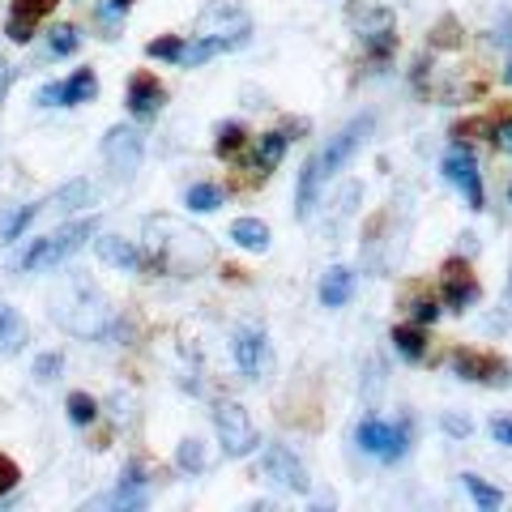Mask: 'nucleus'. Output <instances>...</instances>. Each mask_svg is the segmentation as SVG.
I'll return each mask as SVG.
<instances>
[{"mask_svg":"<svg viewBox=\"0 0 512 512\" xmlns=\"http://www.w3.org/2000/svg\"><path fill=\"white\" fill-rule=\"evenodd\" d=\"M491 137H495V146L512 154V116H504L500 124H495V133H491Z\"/></svg>","mask_w":512,"mask_h":512,"instance_id":"nucleus-43","label":"nucleus"},{"mask_svg":"<svg viewBox=\"0 0 512 512\" xmlns=\"http://www.w3.org/2000/svg\"><path fill=\"white\" fill-rule=\"evenodd\" d=\"M444 180H448V184H457L461 192H466L470 210H483V205H487L483 180H478V167H474V158H470L466 146H461L457 154H448V158H444Z\"/></svg>","mask_w":512,"mask_h":512,"instance_id":"nucleus-12","label":"nucleus"},{"mask_svg":"<svg viewBox=\"0 0 512 512\" xmlns=\"http://www.w3.org/2000/svg\"><path fill=\"white\" fill-rule=\"evenodd\" d=\"M69 419H73L77 427L94 423V419H99V402H94L90 393H69Z\"/></svg>","mask_w":512,"mask_h":512,"instance_id":"nucleus-30","label":"nucleus"},{"mask_svg":"<svg viewBox=\"0 0 512 512\" xmlns=\"http://www.w3.org/2000/svg\"><path fill=\"white\" fill-rule=\"evenodd\" d=\"M94 235V218H82V222H69V227H60V231H52V235H43V239H35L26 252H22V261H18V269L22 274H30V269H47V265H64L69 256L86 244V239Z\"/></svg>","mask_w":512,"mask_h":512,"instance_id":"nucleus-4","label":"nucleus"},{"mask_svg":"<svg viewBox=\"0 0 512 512\" xmlns=\"http://www.w3.org/2000/svg\"><path fill=\"white\" fill-rule=\"evenodd\" d=\"M18 478H22V470H18V461H13V457H5V453H0V495H9L13 487H18Z\"/></svg>","mask_w":512,"mask_h":512,"instance_id":"nucleus-38","label":"nucleus"},{"mask_svg":"<svg viewBox=\"0 0 512 512\" xmlns=\"http://www.w3.org/2000/svg\"><path fill=\"white\" fill-rule=\"evenodd\" d=\"M380 389H384V363L376 359V363H367V380H363V402L372 406L376 397H380Z\"/></svg>","mask_w":512,"mask_h":512,"instance_id":"nucleus-35","label":"nucleus"},{"mask_svg":"<svg viewBox=\"0 0 512 512\" xmlns=\"http://www.w3.org/2000/svg\"><path fill=\"white\" fill-rule=\"evenodd\" d=\"M244 146H248V128H244V124H222V128H218V146H214L218 158L244 154Z\"/></svg>","mask_w":512,"mask_h":512,"instance_id":"nucleus-27","label":"nucleus"},{"mask_svg":"<svg viewBox=\"0 0 512 512\" xmlns=\"http://www.w3.org/2000/svg\"><path fill=\"white\" fill-rule=\"evenodd\" d=\"M491 436H495V444H508L512 448V419H495L491 423Z\"/></svg>","mask_w":512,"mask_h":512,"instance_id":"nucleus-44","label":"nucleus"},{"mask_svg":"<svg viewBox=\"0 0 512 512\" xmlns=\"http://www.w3.org/2000/svg\"><path fill=\"white\" fill-rule=\"evenodd\" d=\"M99 94V77L90 69H77L69 82H47L39 90V103L43 107H77V103H90Z\"/></svg>","mask_w":512,"mask_h":512,"instance_id":"nucleus-11","label":"nucleus"},{"mask_svg":"<svg viewBox=\"0 0 512 512\" xmlns=\"http://www.w3.org/2000/svg\"><path fill=\"white\" fill-rule=\"evenodd\" d=\"M367 128H372V120L359 116V120H350L338 137L325 146V154H316V163H320V180H329V175H338L346 163H350V154H355L363 146V137H367Z\"/></svg>","mask_w":512,"mask_h":512,"instance_id":"nucleus-10","label":"nucleus"},{"mask_svg":"<svg viewBox=\"0 0 512 512\" xmlns=\"http://www.w3.org/2000/svg\"><path fill=\"white\" fill-rule=\"evenodd\" d=\"M214 431H218V444L227 457H248V453H256V444H261V431H256L252 414L239 402L214 406Z\"/></svg>","mask_w":512,"mask_h":512,"instance_id":"nucleus-5","label":"nucleus"},{"mask_svg":"<svg viewBox=\"0 0 512 512\" xmlns=\"http://www.w3.org/2000/svg\"><path fill=\"white\" fill-rule=\"evenodd\" d=\"M26 346V320L18 316V308L0 303V355H18Z\"/></svg>","mask_w":512,"mask_h":512,"instance_id":"nucleus-21","label":"nucleus"},{"mask_svg":"<svg viewBox=\"0 0 512 512\" xmlns=\"http://www.w3.org/2000/svg\"><path fill=\"white\" fill-rule=\"evenodd\" d=\"M231 355H235V367L244 372L248 380H261L265 372V359H269V342H265V333L261 329H239L235 338H231Z\"/></svg>","mask_w":512,"mask_h":512,"instance_id":"nucleus-14","label":"nucleus"},{"mask_svg":"<svg viewBox=\"0 0 512 512\" xmlns=\"http://www.w3.org/2000/svg\"><path fill=\"white\" fill-rule=\"evenodd\" d=\"M359 197H363V188H359L355 180H350V184L338 192V210H342V214H350V210H355V201H359Z\"/></svg>","mask_w":512,"mask_h":512,"instance_id":"nucleus-41","label":"nucleus"},{"mask_svg":"<svg viewBox=\"0 0 512 512\" xmlns=\"http://www.w3.org/2000/svg\"><path fill=\"white\" fill-rule=\"evenodd\" d=\"M440 282H444V303H448L453 312H466L470 303L478 299V278L470 274V265L461 261V256H453V261H444Z\"/></svg>","mask_w":512,"mask_h":512,"instance_id":"nucleus-13","label":"nucleus"},{"mask_svg":"<svg viewBox=\"0 0 512 512\" xmlns=\"http://www.w3.org/2000/svg\"><path fill=\"white\" fill-rule=\"evenodd\" d=\"M508 291H512V286H508Z\"/></svg>","mask_w":512,"mask_h":512,"instance_id":"nucleus-49","label":"nucleus"},{"mask_svg":"<svg viewBox=\"0 0 512 512\" xmlns=\"http://www.w3.org/2000/svg\"><path fill=\"white\" fill-rule=\"evenodd\" d=\"M111 5H116V9H128V5H133V0H111Z\"/></svg>","mask_w":512,"mask_h":512,"instance_id":"nucleus-46","label":"nucleus"},{"mask_svg":"<svg viewBox=\"0 0 512 512\" xmlns=\"http://www.w3.org/2000/svg\"><path fill=\"white\" fill-rule=\"evenodd\" d=\"M94 197H99V188H94V180H73L64 184L60 192H52L43 205L56 214H73V210H86V205H94Z\"/></svg>","mask_w":512,"mask_h":512,"instance_id":"nucleus-18","label":"nucleus"},{"mask_svg":"<svg viewBox=\"0 0 512 512\" xmlns=\"http://www.w3.org/2000/svg\"><path fill=\"white\" fill-rule=\"evenodd\" d=\"M286 146H291V133H286V128H269V133L261 137V146H256V171H261V175L274 171L282 163Z\"/></svg>","mask_w":512,"mask_h":512,"instance_id":"nucleus-22","label":"nucleus"},{"mask_svg":"<svg viewBox=\"0 0 512 512\" xmlns=\"http://www.w3.org/2000/svg\"><path fill=\"white\" fill-rule=\"evenodd\" d=\"M410 436H414L410 419H397L389 427V423H380L376 414H367V419L359 423V448L363 453H372V457H380V461H402L406 448H410Z\"/></svg>","mask_w":512,"mask_h":512,"instance_id":"nucleus-6","label":"nucleus"},{"mask_svg":"<svg viewBox=\"0 0 512 512\" xmlns=\"http://www.w3.org/2000/svg\"><path fill=\"white\" fill-rule=\"evenodd\" d=\"M35 214H39V205H22V210H13L5 218V227H0V244H13V239H22V231L35 222Z\"/></svg>","mask_w":512,"mask_h":512,"instance_id":"nucleus-29","label":"nucleus"},{"mask_svg":"<svg viewBox=\"0 0 512 512\" xmlns=\"http://www.w3.org/2000/svg\"><path fill=\"white\" fill-rule=\"evenodd\" d=\"M231 239L239 248H248V252H265L269 248V227L261 218H235L231 222Z\"/></svg>","mask_w":512,"mask_h":512,"instance_id":"nucleus-23","label":"nucleus"},{"mask_svg":"<svg viewBox=\"0 0 512 512\" xmlns=\"http://www.w3.org/2000/svg\"><path fill=\"white\" fill-rule=\"evenodd\" d=\"M35 26H39V22H30V18H18V13H9L5 35H9L13 43H30V39H35Z\"/></svg>","mask_w":512,"mask_h":512,"instance_id":"nucleus-36","label":"nucleus"},{"mask_svg":"<svg viewBox=\"0 0 512 512\" xmlns=\"http://www.w3.org/2000/svg\"><path fill=\"white\" fill-rule=\"evenodd\" d=\"M504 77H508V86H512V60H508V69H504Z\"/></svg>","mask_w":512,"mask_h":512,"instance_id":"nucleus-47","label":"nucleus"},{"mask_svg":"<svg viewBox=\"0 0 512 512\" xmlns=\"http://www.w3.org/2000/svg\"><path fill=\"white\" fill-rule=\"evenodd\" d=\"M64 372V355H56V350H47V355L35 359V376L39 380H56Z\"/></svg>","mask_w":512,"mask_h":512,"instance_id":"nucleus-37","label":"nucleus"},{"mask_svg":"<svg viewBox=\"0 0 512 512\" xmlns=\"http://www.w3.org/2000/svg\"><path fill=\"white\" fill-rule=\"evenodd\" d=\"M56 5L60 0H13V13H18V18H30V22H43Z\"/></svg>","mask_w":512,"mask_h":512,"instance_id":"nucleus-34","label":"nucleus"},{"mask_svg":"<svg viewBox=\"0 0 512 512\" xmlns=\"http://www.w3.org/2000/svg\"><path fill=\"white\" fill-rule=\"evenodd\" d=\"M350 26H355V35L363 39V47L376 60L393 56L397 35H393V13L389 9H380V5H350Z\"/></svg>","mask_w":512,"mask_h":512,"instance_id":"nucleus-7","label":"nucleus"},{"mask_svg":"<svg viewBox=\"0 0 512 512\" xmlns=\"http://www.w3.org/2000/svg\"><path fill=\"white\" fill-rule=\"evenodd\" d=\"M453 367L461 380H474V384H504L508 376V363L495 359V355H478V350H457Z\"/></svg>","mask_w":512,"mask_h":512,"instance_id":"nucleus-16","label":"nucleus"},{"mask_svg":"<svg viewBox=\"0 0 512 512\" xmlns=\"http://www.w3.org/2000/svg\"><path fill=\"white\" fill-rule=\"evenodd\" d=\"M320 163L316 158H308V163H303V171H299V192H295V218L299 222H308V214L316 210V192H320Z\"/></svg>","mask_w":512,"mask_h":512,"instance_id":"nucleus-20","label":"nucleus"},{"mask_svg":"<svg viewBox=\"0 0 512 512\" xmlns=\"http://www.w3.org/2000/svg\"><path fill=\"white\" fill-rule=\"evenodd\" d=\"M261 478H265V483H274V487H282V491H295V495H308V487H312V478H308V470H303V461L286 444H265V453H261Z\"/></svg>","mask_w":512,"mask_h":512,"instance_id":"nucleus-8","label":"nucleus"},{"mask_svg":"<svg viewBox=\"0 0 512 512\" xmlns=\"http://www.w3.org/2000/svg\"><path fill=\"white\" fill-rule=\"evenodd\" d=\"M461 483H466V491H470V500L478 504V508H500L504 504V491H495L491 483H483V478H478V474H461Z\"/></svg>","mask_w":512,"mask_h":512,"instance_id":"nucleus-28","label":"nucleus"},{"mask_svg":"<svg viewBox=\"0 0 512 512\" xmlns=\"http://www.w3.org/2000/svg\"><path fill=\"white\" fill-rule=\"evenodd\" d=\"M248 35H252V18L235 5V0H214V5H205L197 13V39H210L218 52L244 47Z\"/></svg>","mask_w":512,"mask_h":512,"instance_id":"nucleus-3","label":"nucleus"},{"mask_svg":"<svg viewBox=\"0 0 512 512\" xmlns=\"http://www.w3.org/2000/svg\"><path fill=\"white\" fill-rule=\"evenodd\" d=\"M350 295H355V269H346V265L325 269V278H320V303L325 308H342Z\"/></svg>","mask_w":512,"mask_h":512,"instance_id":"nucleus-19","label":"nucleus"},{"mask_svg":"<svg viewBox=\"0 0 512 512\" xmlns=\"http://www.w3.org/2000/svg\"><path fill=\"white\" fill-rule=\"evenodd\" d=\"M393 346H397V355L410 359V363H419V359L427 355L423 329H410V325H397V329H393Z\"/></svg>","mask_w":512,"mask_h":512,"instance_id":"nucleus-25","label":"nucleus"},{"mask_svg":"<svg viewBox=\"0 0 512 512\" xmlns=\"http://www.w3.org/2000/svg\"><path fill=\"white\" fill-rule=\"evenodd\" d=\"M175 461H180V470L201 474L205 470V448H201V440H184L180 453H175Z\"/></svg>","mask_w":512,"mask_h":512,"instance_id":"nucleus-33","label":"nucleus"},{"mask_svg":"<svg viewBox=\"0 0 512 512\" xmlns=\"http://www.w3.org/2000/svg\"><path fill=\"white\" fill-rule=\"evenodd\" d=\"M52 320L60 329H69L73 338H103L107 329V299L94 291V282L82 274V269H73L69 278L60 282V291L52 295Z\"/></svg>","mask_w":512,"mask_h":512,"instance_id":"nucleus-2","label":"nucleus"},{"mask_svg":"<svg viewBox=\"0 0 512 512\" xmlns=\"http://www.w3.org/2000/svg\"><path fill=\"white\" fill-rule=\"evenodd\" d=\"M436 316H440V303H431V299H419V303H414V320H419V325H431Z\"/></svg>","mask_w":512,"mask_h":512,"instance_id":"nucleus-42","label":"nucleus"},{"mask_svg":"<svg viewBox=\"0 0 512 512\" xmlns=\"http://www.w3.org/2000/svg\"><path fill=\"white\" fill-rule=\"evenodd\" d=\"M167 103V90L158 82L154 73H133L128 77V111H133L137 120H154L158 111Z\"/></svg>","mask_w":512,"mask_h":512,"instance_id":"nucleus-15","label":"nucleus"},{"mask_svg":"<svg viewBox=\"0 0 512 512\" xmlns=\"http://www.w3.org/2000/svg\"><path fill=\"white\" fill-rule=\"evenodd\" d=\"M146 56H150V60L180 64V56H184V39H180V35H163V39H154V43L146 47Z\"/></svg>","mask_w":512,"mask_h":512,"instance_id":"nucleus-32","label":"nucleus"},{"mask_svg":"<svg viewBox=\"0 0 512 512\" xmlns=\"http://www.w3.org/2000/svg\"><path fill=\"white\" fill-rule=\"evenodd\" d=\"M47 47H52V56H73L82 47V35H77V26H56L47 35Z\"/></svg>","mask_w":512,"mask_h":512,"instance_id":"nucleus-31","label":"nucleus"},{"mask_svg":"<svg viewBox=\"0 0 512 512\" xmlns=\"http://www.w3.org/2000/svg\"><path fill=\"white\" fill-rule=\"evenodd\" d=\"M13 77H18V73H13V64H9L5 56H0V99H5V94H9V86H13Z\"/></svg>","mask_w":512,"mask_h":512,"instance_id":"nucleus-45","label":"nucleus"},{"mask_svg":"<svg viewBox=\"0 0 512 512\" xmlns=\"http://www.w3.org/2000/svg\"><path fill=\"white\" fill-rule=\"evenodd\" d=\"M508 201H512V188H508Z\"/></svg>","mask_w":512,"mask_h":512,"instance_id":"nucleus-48","label":"nucleus"},{"mask_svg":"<svg viewBox=\"0 0 512 512\" xmlns=\"http://www.w3.org/2000/svg\"><path fill=\"white\" fill-rule=\"evenodd\" d=\"M184 205H188L192 214H214L218 205H222V188L218 184H192L184 192Z\"/></svg>","mask_w":512,"mask_h":512,"instance_id":"nucleus-26","label":"nucleus"},{"mask_svg":"<svg viewBox=\"0 0 512 512\" xmlns=\"http://www.w3.org/2000/svg\"><path fill=\"white\" fill-rule=\"evenodd\" d=\"M210 235H201L192 222L171 218V214H150L146 218V252L141 261L154 274H175V278H192L210 265Z\"/></svg>","mask_w":512,"mask_h":512,"instance_id":"nucleus-1","label":"nucleus"},{"mask_svg":"<svg viewBox=\"0 0 512 512\" xmlns=\"http://www.w3.org/2000/svg\"><path fill=\"white\" fill-rule=\"evenodd\" d=\"M103 504H107V508H141V504H146V491H141V474H137V466H128L124 483L111 491Z\"/></svg>","mask_w":512,"mask_h":512,"instance_id":"nucleus-24","label":"nucleus"},{"mask_svg":"<svg viewBox=\"0 0 512 512\" xmlns=\"http://www.w3.org/2000/svg\"><path fill=\"white\" fill-rule=\"evenodd\" d=\"M94 252H99L103 265H116V269H124V274L146 269V261H141V248L133 244V239H124V235H103L99 244H94Z\"/></svg>","mask_w":512,"mask_h":512,"instance_id":"nucleus-17","label":"nucleus"},{"mask_svg":"<svg viewBox=\"0 0 512 512\" xmlns=\"http://www.w3.org/2000/svg\"><path fill=\"white\" fill-rule=\"evenodd\" d=\"M444 431L448 436H457V440H466L470 436V419L466 414H444Z\"/></svg>","mask_w":512,"mask_h":512,"instance_id":"nucleus-40","label":"nucleus"},{"mask_svg":"<svg viewBox=\"0 0 512 512\" xmlns=\"http://www.w3.org/2000/svg\"><path fill=\"white\" fill-rule=\"evenodd\" d=\"M141 133L133 124H116V128H107V137H103V158L111 167H116V175H133L137 167H141Z\"/></svg>","mask_w":512,"mask_h":512,"instance_id":"nucleus-9","label":"nucleus"},{"mask_svg":"<svg viewBox=\"0 0 512 512\" xmlns=\"http://www.w3.org/2000/svg\"><path fill=\"white\" fill-rule=\"evenodd\" d=\"M431 43H436V47H457V43H461V35H457V22H453V18L436 22V30H431Z\"/></svg>","mask_w":512,"mask_h":512,"instance_id":"nucleus-39","label":"nucleus"}]
</instances>
